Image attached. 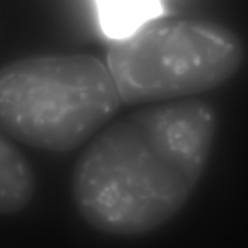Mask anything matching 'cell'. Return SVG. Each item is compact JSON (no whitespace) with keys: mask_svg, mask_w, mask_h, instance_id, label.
Here are the masks:
<instances>
[{"mask_svg":"<svg viewBox=\"0 0 248 248\" xmlns=\"http://www.w3.org/2000/svg\"><path fill=\"white\" fill-rule=\"evenodd\" d=\"M97 10L101 30L113 40L130 35L163 11L162 6L151 2H100Z\"/></svg>","mask_w":248,"mask_h":248,"instance_id":"5","label":"cell"},{"mask_svg":"<svg viewBox=\"0 0 248 248\" xmlns=\"http://www.w3.org/2000/svg\"><path fill=\"white\" fill-rule=\"evenodd\" d=\"M211 104L185 98L131 113L101 132L74 168L72 191L81 217L115 236L156 230L185 205L213 147Z\"/></svg>","mask_w":248,"mask_h":248,"instance_id":"1","label":"cell"},{"mask_svg":"<svg viewBox=\"0 0 248 248\" xmlns=\"http://www.w3.org/2000/svg\"><path fill=\"white\" fill-rule=\"evenodd\" d=\"M120 98L90 55L34 56L0 69V130L43 150H75L107 124Z\"/></svg>","mask_w":248,"mask_h":248,"instance_id":"2","label":"cell"},{"mask_svg":"<svg viewBox=\"0 0 248 248\" xmlns=\"http://www.w3.org/2000/svg\"><path fill=\"white\" fill-rule=\"evenodd\" d=\"M35 191L34 172L21 151L0 130V215L19 213Z\"/></svg>","mask_w":248,"mask_h":248,"instance_id":"4","label":"cell"},{"mask_svg":"<svg viewBox=\"0 0 248 248\" xmlns=\"http://www.w3.org/2000/svg\"><path fill=\"white\" fill-rule=\"evenodd\" d=\"M243 58L242 40L223 24L159 16L113 40L107 67L120 101L136 105L184 99L220 86Z\"/></svg>","mask_w":248,"mask_h":248,"instance_id":"3","label":"cell"}]
</instances>
